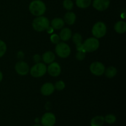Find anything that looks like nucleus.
I'll list each match as a JSON object with an SVG mask.
<instances>
[{
	"mask_svg": "<svg viewBox=\"0 0 126 126\" xmlns=\"http://www.w3.org/2000/svg\"><path fill=\"white\" fill-rule=\"evenodd\" d=\"M29 10L32 14L38 17L43 16L45 13L46 6L41 0H34L30 4Z\"/></svg>",
	"mask_w": 126,
	"mask_h": 126,
	"instance_id": "obj_1",
	"label": "nucleus"
},
{
	"mask_svg": "<svg viewBox=\"0 0 126 126\" xmlns=\"http://www.w3.org/2000/svg\"><path fill=\"white\" fill-rule=\"evenodd\" d=\"M32 26L34 30L38 32H41L46 30L50 26V22L47 17L44 16H38L34 18L32 23Z\"/></svg>",
	"mask_w": 126,
	"mask_h": 126,
	"instance_id": "obj_2",
	"label": "nucleus"
},
{
	"mask_svg": "<svg viewBox=\"0 0 126 126\" xmlns=\"http://www.w3.org/2000/svg\"><path fill=\"white\" fill-rule=\"evenodd\" d=\"M99 41L96 38H89L82 43V49L86 52H92L99 47Z\"/></svg>",
	"mask_w": 126,
	"mask_h": 126,
	"instance_id": "obj_3",
	"label": "nucleus"
},
{
	"mask_svg": "<svg viewBox=\"0 0 126 126\" xmlns=\"http://www.w3.org/2000/svg\"><path fill=\"white\" fill-rule=\"evenodd\" d=\"M92 33L95 38H102L107 33L106 25L102 22H98L95 23L92 29Z\"/></svg>",
	"mask_w": 126,
	"mask_h": 126,
	"instance_id": "obj_4",
	"label": "nucleus"
},
{
	"mask_svg": "<svg viewBox=\"0 0 126 126\" xmlns=\"http://www.w3.org/2000/svg\"><path fill=\"white\" fill-rule=\"evenodd\" d=\"M47 72V66L41 62L36 63L30 69V74L34 78H40L44 76Z\"/></svg>",
	"mask_w": 126,
	"mask_h": 126,
	"instance_id": "obj_5",
	"label": "nucleus"
},
{
	"mask_svg": "<svg viewBox=\"0 0 126 126\" xmlns=\"http://www.w3.org/2000/svg\"><path fill=\"white\" fill-rule=\"evenodd\" d=\"M55 52L57 55L60 58H67L71 53L70 46L63 42L58 43L55 46Z\"/></svg>",
	"mask_w": 126,
	"mask_h": 126,
	"instance_id": "obj_6",
	"label": "nucleus"
},
{
	"mask_svg": "<svg viewBox=\"0 0 126 126\" xmlns=\"http://www.w3.org/2000/svg\"><path fill=\"white\" fill-rule=\"evenodd\" d=\"M90 71L95 76H101L104 74L105 67L102 63L100 62H94L90 65Z\"/></svg>",
	"mask_w": 126,
	"mask_h": 126,
	"instance_id": "obj_7",
	"label": "nucleus"
},
{
	"mask_svg": "<svg viewBox=\"0 0 126 126\" xmlns=\"http://www.w3.org/2000/svg\"><path fill=\"white\" fill-rule=\"evenodd\" d=\"M41 123L43 126H54L56 123L55 116L52 113H46L42 116Z\"/></svg>",
	"mask_w": 126,
	"mask_h": 126,
	"instance_id": "obj_8",
	"label": "nucleus"
},
{
	"mask_svg": "<svg viewBox=\"0 0 126 126\" xmlns=\"http://www.w3.org/2000/svg\"><path fill=\"white\" fill-rule=\"evenodd\" d=\"M110 4V0H94L92 6L98 11L107 10Z\"/></svg>",
	"mask_w": 126,
	"mask_h": 126,
	"instance_id": "obj_9",
	"label": "nucleus"
},
{
	"mask_svg": "<svg viewBox=\"0 0 126 126\" xmlns=\"http://www.w3.org/2000/svg\"><path fill=\"white\" fill-rule=\"evenodd\" d=\"M15 70L16 72L20 75L24 76L28 74L29 72V66L28 64L23 61H20L17 62L15 66Z\"/></svg>",
	"mask_w": 126,
	"mask_h": 126,
	"instance_id": "obj_10",
	"label": "nucleus"
},
{
	"mask_svg": "<svg viewBox=\"0 0 126 126\" xmlns=\"http://www.w3.org/2000/svg\"><path fill=\"white\" fill-rule=\"evenodd\" d=\"M47 71L48 73L53 77H57L59 76L61 73V67L57 62H54L49 64L48 67L47 68Z\"/></svg>",
	"mask_w": 126,
	"mask_h": 126,
	"instance_id": "obj_11",
	"label": "nucleus"
},
{
	"mask_svg": "<svg viewBox=\"0 0 126 126\" xmlns=\"http://www.w3.org/2000/svg\"><path fill=\"white\" fill-rule=\"evenodd\" d=\"M54 85L51 82H46L41 87V93L44 96H49L52 94L55 91Z\"/></svg>",
	"mask_w": 126,
	"mask_h": 126,
	"instance_id": "obj_12",
	"label": "nucleus"
},
{
	"mask_svg": "<svg viewBox=\"0 0 126 126\" xmlns=\"http://www.w3.org/2000/svg\"><path fill=\"white\" fill-rule=\"evenodd\" d=\"M72 39L73 43H75L76 47L77 50H84L82 49V36L79 33H75L73 35ZM85 52V51H84Z\"/></svg>",
	"mask_w": 126,
	"mask_h": 126,
	"instance_id": "obj_13",
	"label": "nucleus"
},
{
	"mask_svg": "<svg viewBox=\"0 0 126 126\" xmlns=\"http://www.w3.org/2000/svg\"><path fill=\"white\" fill-rule=\"evenodd\" d=\"M71 36H72V32L68 28H63L60 32V35H59L60 39L63 41L70 40L71 38Z\"/></svg>",
	"mask_w": 126,
	"mask_h": 126,
	"instance_id": "obj_14",
	"label": "nucleus"
},
{
	"mask_svg": "<svg viewBox=\"0 0 126 126\" xmlns=\"http://www.w3.org/2000/svg\"><path fill=\"white\" fill-rule=\"evenodd\" d=\"M76 16L74 12H68L64 16V22L69 25H72L76 22Z\"/></svg>",
	"mask_w": 126,
	"mask_h": 126,
	"instance_id": "obj_15",
	"label": "nucleus"
},
{
	"mask_svg": "<svg viewBox=\"0 0 126 126\" xmlns=\"http://www.w3.org/2000/svg\"><path fill=\"white\" fill-rule=\"evenodd\" d=\"M55 56L54 53L51 51H47L43 54L42 59L45 63L50 64L54 62Z\"/></svg>",
	"mask_w": 126,
	"mask_h": 126,
	"instance_id": "obj_16",
	"label": "nucleus"
},
{
	"mask_svg": "<svg viewBox=\"0 0 126 126\" xmlns=\"http://www.w3.org/2000/svg\"><path fill=\"white\" fill-rule=\"evenodd\" d=\"M50 25L54 29L60 30L65 25V22L61 18H55L51 21Z\"/></svg>",
	"mask_w": 126,
	"mask_h": 126,
	"instance_id": "obj_17",
	"label": "nucleus"
},
{
	"mask_svg": "<svg viewBox=\"0 0 126 126\" xmlns=\"http://www.w3.org/2000/svg\"><path fill=\"white\" fill-rule=\"evenodd\" d=\"M114 30L119 34H123L126 32V23L124 21H119L114 25Z\"/></svg>",
	"mask_w": 126,
	"mask_h": 126,
	"instance_id": "obj_18",
	"label": "nucleus"
},
{
	"mask_svg": "<svg viewBox=\"0 0 126 126\" xmlns=\"http://www.w3.org/2000/svg\"><path fill=\"white\" fill-rule=\"evenodd\" d=\"M104 123V117L102 116H97L91 119V126H102Z\"/></svg>",
	"mask_w": 126,
	"mask_h": 126,
	"instance_id": "obj_19",
	"label": "nucleus"
},
{
	"mask_svg": "<svg viewBox=\"0 0 126 126\" xmlns=\"http://www.w3.org/2000/svg\"><path fill=\"white\" fill-rule=\"evenodd\" d=\"M104 73L105 74V76L108 78H113L116 75L117 70L114 66H110L105 69Z\"/></svg>",
	"mask_w": 126,
	"mask_h": 126,
	"instance_id": "obj_20",
	"label": "nucleus"
},
{
	"mask_svg": "<svg viewBox=\"0 0 126 126\" xmlns=\"http://www.w3.org/2000/svg\"><path fill=\"white\" fill-rule=\"evenodd\" d=\"M92 0H76V4L81 9L87 8L91 6Z\"/></svg>",
	"mask_w": 126,
	"mask_h": 126,
	"instance_id": "obj_21",
	"label": "nucleus"
},
{
	"mask_svg": "<svg viewBox=\"0 0 126 126\" xmlns=\"http://www.w3.org/2000/svg\"><path fill=\"white\" fill-rule=\"evenodd\" d=\"M104 120L105 122H106V123L109 124H114L116 122V117L114 114H109L105 117Z\"/></svg>",
	"mask_w": 126,
	"mask_h": 126,
	"instance_id": "obj_22",
	"label": "nucleus"
},
{
	"mask_svg": "<svg viewBox=\"0 0 126 126\" xmlns=\"http://www.w3.org/2000/svg\"><path fill=\"white\" fill-rule=\"evenodd\" d=\"M63 6L67 11H71L73 7L74 4L71 0H64L63 2Z\"/></svg>",
	"mask_w": 126,
	"mask_h": 126,
	"instance_id": "obj_23",
	"label": "nucleus"
},
{
	"mask_svg": "<svg viewBox=\"0 0 126 126\" xmlns=\"http://www.w3.org/2000/svg\"><path fill=\"white\" fill-rule=\"evenodd\" d=\"M7 50V46L6 43L0 39V58L2 57Z\"/></svg>",
	"mask_w": 126,
	"mask_h": 126,
	"instance_id": "obj_24",
	"label": "nucleus"
},
{
	"mask_svg": "<svg viewBox=\"0 0 126 126\" xmlns=\"http://www.w3.org/2000/svg\"><path fill=\"white\" fill-rule=\"evenodd\" d=\"M54 87H55V89H56L58 91H62L63 89H65V84L63 81H59L55 82V85H54Z\"/></svg>",
	"mask_w": 126,
	"mask_h": 126,
	"instance_id": "obj_25",
	"label": "nucleus"
},
{
	"mask_svg": "<svg viewBox=\"0 0 126 126\" xmlns=\"http://www.w3.org/2000/svg\"><path fill=\"white\" fill-rule=\"evenodd\" d=\"M50 41L54 44H57L58 43H60V38L59 37V35L57 34H52L50 36Z\"/></svg>",
	"mask_w": 126,
	"mask_h": 126,
	"instance_id": "obj_26",
	"label": "nucleus"
},
{
	"mask_svg": "<svg viewBox=\"0 0 126 126\" xmlns=\"http://www.w3.org/2000/svg\"><path fill=\"white\" fill-rule=\"evenodd\" d=\"M86 52L84 50H78V52L76 53V58L78 60H83L86 57Z\"/></svg>",
	"mask_w": 126,
	"mask_h": 126,
	"instance_id": "obj_27",
	"label": "nucleus"
},
{
	"mask_svg": "<svg viewBox=\"0 0 126 126\" xmlns=\"http://www.w3.org/2000/svg\"><path fill=\"white\" fill-rule=\"evenodd\" d=\"M33 61H34L36 63H38L41 62V61L42 60V57L40 55H38V54H35V55L33 56Z\"/></svg>",
	"mask_w": 126,
	"mask_h": 126,
	"instance_id": "obj_28",
	"label": "nucleus"
},
{
	"mask_svg": "<svg viewBox=\"0 0 126 126\" xmlns=\"http://www.w3.org/2000/svg\"><path fill=\"white\" fill-rule=\"evenodd\" d=\"M46 30H47V32L48 33H49V34H51V33H52L53 32H54V28H53L52 27H50V26H49V27L47 28Z\"/></svg>",
	"mask_w": 126,
	"mask_h": 126,
	"instance_id": "obj_29",
	"label": "nucleus"
},
{
	"mask_svg": "<svg viewBox=\"0 0 126 126\" xmlns=\"http://www.w3.org/2000/svg\"><path fill=\"white\" fill-rule=\"evenodd\" d=\"M2 78H3V75H2V72H1V71H0V82H1V81H2Z\"/></svg>",
	"mask_w": 126,
	"mask_h": 126,
	"instance_id": "obj_30",
	"label": "nucleus"
},
{
	"mask_svg": "<svg viewBox=\"0 0 126 126\" xmlns=\"http://www.w3.org/2000/svg\"><path fill=\"white\" fill-rule=\"evenodd\" d=\"M33 126H43L40 125V124H35V125H34Z\"/></svg>",
	"mask_w": 126,
	"mask_h": 126,
	"instance_id": "obj_31",
	"label": "nucleus"
}]
</instances>
